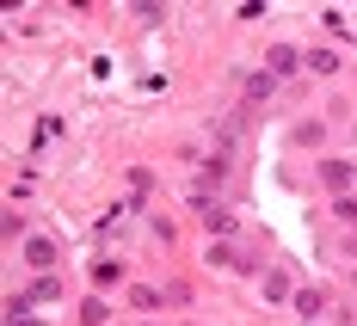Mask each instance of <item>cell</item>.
Masks as SVG:
<instances>
[{"label": "cell", "mask_w": 357, "mask_h": 326, "mask_svg": "<svg viewBox=\"0 0 357 326\" xmlns=\"http://www.w3.org/2000/svg\"><path fill=\"white\" fill-rule=\"evenodd\" d=\"M308 68H314V74H333V68H339V49H308Z\"/></svg>", "instance_id": "9"}, {"label": "cell", "mask_w": 357, "mask_h": 326, "mask_svg": "<svg viewBox=\"0 0 357 326\" xmlns=\"http://www.w3.org/2000/svg\"><path fill=\"white\" fill-rule=\"evenodd\" d=\"M296 308H302L308 320H321V290H296Z\"/></svg>", "instance_id": "11"}, {"label": "cell", "mask_w": 357, "mask_h": 326, "mask_svg": "<svg viewBox=\"0 0 357 326\" xmlns=\"http://www.w3.org/2000/svg\"><path fill=\"white\" fill-rule=\"evenodd\" d=\"M210 265L215 271H259V253L241 240H222V247H210Z\"/></svg>", "instance_id": "1"}, {"label": "cell", "mask_w": 357, "mask_h": 326, "mask_svg": "<svg viewBox=\"0 0 357 326\" xmlns=\"http://www.w3.org/2000/svg\"><path fill=\"white\" fill-rule=\"evenodd\" d=\"M160 302H173L167 290H148V284H130V308H160Z\"/></svg>", "instance_id": "8"}, {"label": "cell", "mask_w": 357, "mask_h": 326, "mask_svg": "<svg viewBox=\"0 0 357 326\" xmlns=\"http://www.w3.org/2000/svg\"><path fill=\"white\" fill-rule=\"evenodd\" d=\"M345 253H357V228H351V234H345Z\"/></svg>", "instance_id": "13"}, {"label": "cell", "mask_w": 357, "mask_h": 326, "mask_svg": "<svg viewBox=\"0 0 357 326\" xmlns=\"http://www.w3.org/2000/svg\"><path fill=\"white\" fill-rule=\"evenodd\" d=\"M302 62H308V56H302V49H296V43H278V49H271V56H265V74H278V80H289V74L302 68Z\"/></svg>", "instance_id": "2"}, {"label": "cell", "mask_w": 357, "mask_h": 326, "mask_svg": "<svg viewBox=\"0 0 357 326\" xmlns=\"http://www.w3.org/2000/svg\"><path fill=\"white\" fill-rule=\"evenodd\" d=\"M259 284H265V302H271V308H278V302H296V290H289L284 271H259Z\"/></svg>", "instance_id": "4"}, {"label": "cell", "mask_w": 357, "mask_h": 326, "mask_svg": "<svg viewBox=\"0 0 357 326\" xmlns=\"http://www.w3.org/2000/svg\"><path fill=\"white\" fill-rule=\"evenodd\" d=\"M25 258H31L37 271H50V265H56V240H43V234H31V240H25Z\"/></svg>", "instance_id": "5"}, {"label": "cell", "mask_w": 357, "mask_h": 326, "mask_svg": "<svg viewBox=\"0 0 357 326\" xmlns=\"http://www.w3.org/2000/svg\"><path fill=\"white\" fill-rule=\"evenodd\" d=\"M333 216H339V222H351V228H357V197H351V191H345V197H333Z\"/></svg>", "instance_id": "12"}, {"label": "cell", "mask_w": 357, "mask_h": 326, "mask_svg": "<svg viewBox=\"0 0 357 326\" xmlns=\"http://www.w3.org/2000/svg\"><path fill=\"white\" fill-rule=\"evenodd\" d=\"M204 228H210V234H228V240H234V216H228L222 203H210V210H204Z\"/></svg>", "instance_id": "7"}, {"label": "cell", "mask_w": 357, "mask_h": 326, "mask_svg": "<svg viewBox=\"0 0 357 326\" xmlns=\"http://www.w3.org/2000/svg\"><path fill=\"white\" fill-rule=\"evenodd\" d=\"M271 93H278V74H265V68H259V74L247 80V105H265Z\"/></svg>", "instance_id": "6"}, {"label": "cell", "mask_w": 357, "mask_h": 326, "mask_svg": "<svg viewBox=\"0 0 357 326\" xmlns=\"http://www.w3.org/2000/svg\"><path fill=\"white\" fill-rule=\"evenodd\" d=\"M351 179H357L351 160H321V185H326V191H339V197H345V191H351Z\"/></svg>", "instance_id": "3"}, {"label": "cell", "mask_w": 357, "mask_h": 326, "mask_svg": "<svg viewBox=\"0 0 357 326\" xmlns=\"http://www.w3.org/2000/svg\"><path fill=\"white\" fill-rule=\"evenodd\" d=\"M13 326H37V320H25V314H13Z\"/></svg>", "instance_id": "14"}, {"label": "cell", "mask_w": 357, "mask_h": 326, "mask_svg": "<svg viewBox=\"0 0 357 326\" xmlns=\"http://www.w3.org/2000/svg\"><path fill=\"white\" fill-rule=\"evenodd\" d=\"M56 295H62V284H56V277L43 271V277H37V284H31V302H56Z\"/></svg>", "instance_id": "10"}]
</instances>
